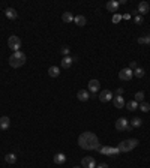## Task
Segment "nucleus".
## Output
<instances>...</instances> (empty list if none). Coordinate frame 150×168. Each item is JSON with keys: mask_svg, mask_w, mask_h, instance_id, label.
Returning <instances> with one entry per match:
<instances>
[{"mask_svg": "<svg viewBox=\"0 0 150 168\" xmlns=\"http://www.w3.org/2000/svg\"><path fill=\"white\" fill-rule=\"evenodd\" d=\"M78 144L84 150H99V138L93 132H83L78 137Z\"/></svg>", "mask_w": 150, "mask_h": 168, "instance_id": "1", "label": "nucleus"}, {"mask_svg": "<svg viewBox=\"0 0 150 168\" xmlns=\"http://www.w3.org/2000/svg\"><path fill=\"white\" fill-rule=\"evenodd\" d=\"M26 60H27V57H26V54L23 51H15L9 57V65L12 68H20V66H23L26 63Z\"/></svg>", "mask_w": 150, "mask_h": 168, "instance_id": "2", "label": "nucleus"}, {"mask_svg": "<svg viewBox=\"0 0 150 168\" xmlns=\"http://www.w3.org/2000/svg\"><path fill=\"white\" fill-rule=\"evenodd\" d=\"M137 146H138V140L131 138V140H125V141H122V143L117 146V149H119L120 153H126V152H131L132 149H135Z\"/></svg>", "mask_w": 150, "mask_h": 168, "instance_id": "3", "label": "nucleus"}, {"mask_svg": "<svg viewBox=\"0 0 150 168\" xmlns=\"http://www.w3.org/2000/svg\"><path fill=\"white\" fill-rule=\"evenodd\" d=\"M8 47L15 53V51H20V48H21V39L18 38V36H15V35H12V36H9V39H8Z\"/></svg>", "mask_w": 150, "mask_h": 168, "instance_id": "4", "label": "nucleus"}, {"mask_svg": "<svg viewBox=\"0 0 150 168\" xmlns=\"http://www.w3.org/2000/svg\"><path fill=\"white\" fill-rule=\"evenodd\" d=\"M101 155H105V156H117L120 152L117 147H110V146H104V147H99L98 150Z\"/></svg>", "mask_w": 150, "mask_h": 168, "instance_id": "5", "label": "nucleus"}, {"mask_svg": "<svg viewBox=\"0 0 150 168\" xmlns=\"http://www.w3.org/2000/svg\"><path fill=\"white\" fill-rule=\"evenodd\" d=\"M132 77H134V71L129 69V68H123V69L119 72V78H120L122 81H129V80H132Z\"/></svg>", "mask_w": 150, "mask_h": 168, "instance_id": "6", "label": "nucleus"}, {"mask_svg": "<svg viewBox=\"0 0 150 168\" xmlns=\"http://www.w3.org/2000/svg\"><path fill=\"white\" fill-rule=\"evenodd\" d=\"M96 161H95V158L93 156H86V158H83V161H81V167L83 168H96Z\"/></svg>", "mask_w": 150, "mask_h": 168, "instance_id": "7", "label": "nucleus"}, {"mask_svg": "<svg viewBox=\"0 0 150 168\" xmlns=\"http://www.w3.org/2000/svg\"><path fill=\"white\" fill-rule=\"evenodd\" d=\"M128 126H129V120H128L126 117H120V119L116 122V129H117V131H120V132L126 131V129H128Z\"/></svg>", "mask_w": 150, "mask_h": 168, "instance_id": "8", "label": "nucleus"}, {"mask_svg": "<svg viewBox=\"0 0 150 168\" xmlns=\"http://www.w3.org/2000/svg\"><path fill=\"white\" fill-rule=\"evenodd\" d=\"M112 96H114V95L111 93V90H102V92H99V96H98V98H99L101 102H110L112 99Z\"/></svg>", "mask_w": 150, "mask_h": 168, "instance_id": "9", "label": "nucleus"}, {"mask_svg": "<svg viewBox=\"0 0 150 168\" xmlns=\"http://www.w3.org/2000/svg\"><path fill=\"white\" fill-rule=\"evenodd\" d=\"M74 62H75V57H72V56H66V57H63V60H62V68H63V69H69V68L72 66Z\"/></svg>", "mask_w": 150, "mask_h": 168, "instance_id": "10", "label": "nucleus"}, {"mask_svg": "<svg viewBox=\"0 0 150 168\" xmlns=\"http://www.w3.org/2000/svg\"><path fill=\"white\" fill-rule=\"evenodd\" d=\"M150 11V6L147 2H140L138 3V12H140V15L143 17V15H146L147 12Z\"/></svg>", "mask_w": 150, "mask_h": 168, "instance_id": "11", "label": "nucleus"}, {"mask_svg": "<svg viewBox=\"0 0 150 168\" xmlns=\"http://www.w3.org/2000/svg\"><path fill=\"white\" fill-rule=\"evenodd\" d=\"M112 104H114L116 108H123V107L126 105L123 96H114V98H112Z\"/></svg>", "mask_w": 150, "mask_h": 168, "instance_id": "12", "label": "nucleus"}, {"mask_svg": "<svg viewBox=\"0 0 150 168\" xmlns=\"http://www.w3.org/2000/svg\"><path fill=\"white\" fill-rule=\"evenodd\" d=\"M5 15H6L9 20H17V17H18V14H17V11H15L14 8H6V9H5Z\"/></svg>", "mask_w": 150, "mask_h": 168, "instance_id": "13", "label": "nucleus"}, {"mask_svg": "<svg viewBox=\"0 0 150 168\" xmlns=\"http://www.w3.org/2000/svg\"><path fill=\"white\" fill-rule=\"evenodd\" d=\"M77 98H78V101L86 102V101H89L90 95H89V92H87V90H80V92L77 93Z\"/></svg>", "mask_w": 150, "mask_h": 168, "instance_id": "14", "label": "nucleus"}, {"mask_svg": "<svg viewBox=\"0 0 150 168\" xmlns=\"http://www.w3.org/2000/svg\"><path fill=\"white\" fill-rule=\"evenodd\" d=\"M11 125V120H9V117H6V116H2L0 117V129L2 131H6L8 128Z\"/></svg>", "mask_w": 150, "mask_h": 168, "instance_id": "15", "label": "nucleus"}, {"mask_svg": "<svg viewBox=\"0 0 150 168\" xmlns=\"http://www.w3.org/2000/svg\"><path fill=\"white\" fill-rule=\"evenodd\" d=\"M99 86H101V84H99L98 80H90V81H89V90H90L92 93H96V92L99 90Z\"/></svg>", "mask_w": 150, "mask_h": 168, "instance_id": "16", "label": "nucleus"}, {"mask_svg": "<svg viewBox=\"0 0 150 168\" xmlns=\"http://www.w3.org/2000/svg\"><path fill=\"white\" fill-rule=\"evenodd\" d=\"M74 23L77 24V26L83 27V26H86V24H87V20H86V17H84V15H77V17H74Z\"/></svg>", "mask_w": 150, "mask_h": 168, "instance_id": "17", "label": "nucleus"}, {"mask_svg": "<svg viewBox=\"0 0 150 168\" xmlns=\"http://www.w3.org/2000/svg\"><path fill=\"white\" fill-rule=\"evenodd\" d=\"M54 164H57V165H62V164H65L66 162V156L63 155V153H57V155H54Z\"/></svg>", "mask_w": 150, "mask_h": 168, "instance_id": "18", "label": "nucleus"}, {"mask_svg": "<svg viewBox=\"0 0 150 168\" xmlns=\"http://www.w3.org/2000/svg\"><path fill=\"white\" fill-rule=\"evenodd\" d=\"M119 2H116V0H110L108 3H107V9L110 11V12H117V9H119Z\"/></svg>", "mask_w": 150, "mask_h": 168, "instance_id": "19", "label": "nucleus"}, {"mask_svg": "<svg viewBox=\"0 0 150 168\" xmlns=\"http://www.w3.org/2000/svg\"><path fill=\"white\" fill-rule=\"evenodd\" d=\"M48 75L53 77V78L59 77V75H60V68H59V66H50V69H48Z\"/></svg>", "mask_w": 150, "mask_h": 168, "instance_id": "20", "label": "nucleus"}, {"mask_svg": "<svg viewBox=\"0 0 150 168\" xmlns=\"http://www.w3.org/2000/svg\"><path fill=\"white\" fill-rule=\"evenodd\" d=\"M138 107H140V104L137 101H129L126 104V110H129V111H135V110H138Z\"/></svg>", "mask_w": 150, "mask_h": 168, "instance_id": "21", "label": "nucleus"}, {"mask_svg": "<svg viewBox=\"0 0 150 168\" xmlns=\"http://www.w3.org/2000/svg\"><path fill=\"white\" fill-rule=\"evenodd\" d=\"M62 20H63L65 23H72V21H74V15H72L71 12H63Z\"/></svg>", "mask_w": 150, "mask_h": 168, "instance_id": "22", "label": "nucleus"}, {"mask_svg": "<svg viewBox=\"0 0 150 168\" xmlns=\"http://www.w3.org/2000/svg\"><path fill=\"white\" fill-rule=\"evenodd\" d=\"M5 161H6L8 164H15V162H17V156H15V153H8V155L5 156Z\"/></svg>", "mask_w": 150, "mask_h": 168, "instance_id": "23", "label": "nucleus"}, {"mask_svg": "<svg viewBox=\"0 0 150 168\" xmlns=\"http://www.w3.org/2000/svg\"><path fill=\"white\" fill-rule=\"evenodd\" d=\"M141 125H143V120H141L140 117H134V119L131 120V126H132V128H140Z\"/></svg>", "mask_w": 150, "mask_h": 168, "instance_id": "24", "label": "nucleus"}, {"mask_svg": "<svg viewBox=\"0 0 150 168\" xmlns=\"http://www.w3.org/2000/svg\"><path fill=\"white\" fill-rule=\"evenodd\" d=\"M144 74H146V71H144L143 68H140V66L134 71V75H135L137 78H143V77H144Z\"/></svg>", "mask_w": 150, "mask_h": 168, "instance_id": "25", "label": "nucleus"}, {"mask_svg": "<svg viewBox=\"0 0 150 168\" xmlns=\"http://www.w3.org/2000/svg\"><path fill=\"white\" fill-rule=\"evenodd\" d=\"M138 108H140L141 111L147 113V111H150V104H149V102H144V101H143V102L140 104V107H138Z\"/></svg>", "mask_w": 150, "mask_h": 168, "instance_id": "26", "label": "nucleus"}, {"mask_svg": "<svg viewBox=\"0 0 150 168\" xmlns=\"http://www.w3.org/2000/svg\"><path fill=\"white\" fill-rule=\"evenodd\" d=\"M138 44H150V36L149 35H144V36H140L138 38Z\"/></svg>", "mask_w": 150, "mask_h": 168, "instance_id": "27", "label": "nucleus"}, {"mask_svg": "<svg viewBox=\"0 0 150 168\" xmlns=\"http://www.w3.org/2000/svg\"><path fill=\"white\" fill-rule=\"evenodd\" d=\"M134 101H137V102H143V101H144V92H137Z\"/></svg>", "mask_w": 150, "mask_h": 168, "instance_id": "28", "label": "nucleus"}, {"mask_svg": "<svg viewBox=\"0 0 150 168\" xmlns=\"http://www.w3.org/2000/svg\"><path fill=\"white\" fill-rule=\"evenodd\" d=\"M60 53H62V56H63V57H66V56H69V53H71V48L65 45V47H62Z\"/></svg>", "mask_w": 150, "mask_h": 168, "instance_id": "29", "label": "nucleus"}, {"mask_svg": "<svg viewBox=\"0 0 150 168\" xmlns=\"http://www.w3.org/2000/svg\"><path fill=\"white\" fill-rule=\"evenodd\" d=\"M120 20H122V15H120V14H114V17H112V23L116 24V23H119Z\"/></svg>", "mask_w": 150, "mask_h": 168, "instance_id": "30", "label": "nucleus"}, {"mask_svg": "<svg viewBox=\"0 0 150 168\" xmlns=\"http://www.w3.org/2000/svg\"><path fill=\"white\" fill-rule=\"evenodd\" d=\"M137 68H138V63H137L135 60H132V62L129 63V69H132V71H135Z\"/></svg>", "mask_w": 150, "mask_h": 168, "instance_id": "31", "label": "nucleus"}, {"mask_svg": "<svg viewBox=\"0 0 150 168\" xmlns=\"http://www.w3.org/2000/svg\"><path fill=\"white\" fill-rule=\"evenodd\" d=\"M134 20H135V23H137V24H143V17H141V15H135V18H134Z\"/></svg>", "mask_w": 150, "mask_h": 168, "instance_id": "32", "label": "nucleus"}, {"mask_svg": "<svg viewBox=\"0 0 150 168\" xmlns=\"http://www.w3.org/2000/svg\"><path fill=\"white\" fill-rule=\"evenodd\" d=\"M123 95V89H117L116 90V96H122Z\"/></svg>", "mask_w": 150, "mask_h": 168, "instance_id": "33", "label": "nucleus"}, {"mask_svg": "<svg viewBox=\"0 0 150 168\" xmlns=\"http://www.w3.org/2000/svg\"><path fill=\"white\" fill-rule=\"evenodd\" d=\"M96 168H108V165H107L105 162H102V164H99V165H96Z\"/></svg>", "mask_w": 150, "mask_h": 168, "instance_id": "34", "label": "nucleus"}, {"mask_svg": "<svg viewBox=\"0 0 150 168\" xmlns=\"http://www.w3.org/2000/svg\"><path fill=\"white\" fill-rule=\"evenodd\" d=\"M74 168H83V167H74Z\"/></svg>", "mask_w": 150, "mask_h": 168, "instance_id": "35", "label": "nucleus"}]
</instances>
